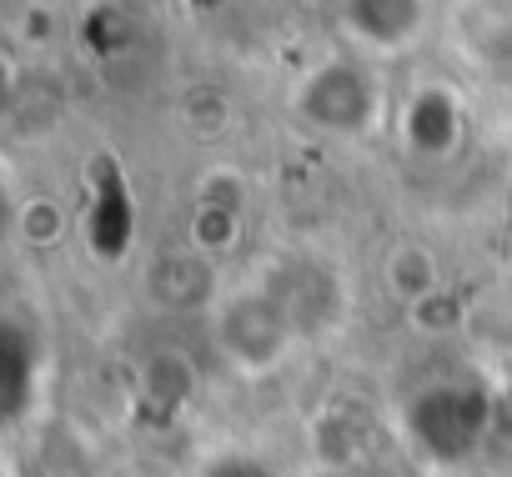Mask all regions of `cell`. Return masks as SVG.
I'll return each instance as SVG.
<instances>
[{
    "label": "cell",
    "mask_w": 512,
    "mask_h": 477,
    "mask_svg": "<svg viewBox=\"0 0 512 477\" xmlns=\"http://www.w3.org/2000/svg\"><path fill=\"white\" fill-rule=\"evenodd\" d=\"M427 21V0H347V26L367 46H407Z\"/></svg>",
    "instance_id": "obj_3"
},
{
    "label": "cell",
    "mask_w": 512,
    "mask_h": 477,
    "mask_svg": "<svg viewBox=\"0 0 512 477\" xmlns=\"http://www.w3.org/2000/svg\"><path fill=\"white\" fill-rule=\"evenodd\" d=\"M287 327H292V317L282 312V302L272 292H246L221 312V342L246 367H267L272 357H282Z\"/></svg>",
    "instance_id": "obj_2"
},
{
    "label": "cell",
    "mask_w": 512,
    "mask_h": 477,
    "mask_svg": "<svg viewBox=\"0 0 512 477\" xmlns=\"http://www.w3.org/2000/svg\"><path fill=\"white\" fill-rule=\"evenodd\" d=\"M462 36L487 61H512V0H467Z\"/></svg>",
    "instance_id": "obj_5"
},
{
    "label": "cell",
    "mask_w": 512,
    "mask_h": 477,
    "mask_svg": "<svg viewBox=\"0 0 512 477\" xmlns=\"http://www.w3.org/2000/svg\"><path fill=\"white\" fill-rule=\"evenodd\" d=\"M402 136L417 156H447L462 136V116H457V101L442 91V86H427L407 101L402 111Z\"/></svg>",
    "instance_id": "obj_4"
},
{
    "label": "cell",
    "mask_w": 512,
    "mask_h": 477,
    "mask_svg": "<svg viewBox=\"0 0 512 477\" xmlns=\"http://www.w3.org/2000/svg\"><path fill=\"white\" fill-rule=\"evenodd\" d=\"M151 292L171 307H191L211 292V267L201 257H171V262H156L151 272Z\"/></svg>",
    "instance_id": "obj_7"
},
{
    "label": "cell",
    "mask_w": 512,
    "mask_h": 477,
    "mask_svg": "<svg viewBox=\"0 0 512 477\" xmlns=\"http://www.w3.org/2000/svg\"><path fill=\"white\" fill-rule=\"evenodd\" d=\"M231 236H236V201H216L206 196L191 216V242L201 252H226L231 247Z\"/></svg>",
    "instance_id": "obj_9"
},
{
    "label": "cell",
    "mask_w": 512,
    "mask_h": 477,
    "mask_svg": "<svg viewBox=\"0 0 512 477\" xmlns=\"http://www.w3.org/2000/svg\"><path fill=\"white\" fill-rule=\"evenodd\" d=\"M387 272H392V292L407 297V302H422V297L437 292V262H432L422 247H402Z\"/></svg>",
    "instance_id": "obj_8"
},
{
    "label": "cell",
    "mask_w": 512,
    "mask_h": 477,
    "mask_svg": "<svg viewBox=\"0 0 512 477\" xmlns=\"http://www.w3.org/2000/svg\"><path fill=\"white\" fill-rule=\"evenodd\" d=\"M91 242L101 257H121L131 242V201H126V181L111 176L96 191V211H91Z\"/></svg>",
    "instance_id": "obj_6"
},
{
    "label": "cell",
    "mask_w": 512,
    "mask_h": 477,
    "mask_svg": "<svg viewBox=\"0 0 512 477\" xmlns=\"http://www.w3.org/2000/svg\"><path fill=\"white\" fill-rule=\"evenodd\" d=\"M302 111L312 126L322 131H337V136H357L377 121V86L367 71L347 66V61H332L322 66L307 91H302Z\"/></svg>",
    "instance_id": "obj_1"
},
{
    "label": "cell",
    "mask_w": 512,
    "mask_h": 477,
    "mask_svg": "<svg viewBox=\"0 0 512 477\" xmlns=\"http://www.w3.org/2000/svg\"><path fill=\"white\" fill-rule=\"evenodd\" d=\"M26 236L31 242H56L61 236V206L56 201H31L26 206Z\"/></svg>",
    "instance_id": "obj_10"
}]
</instances>
